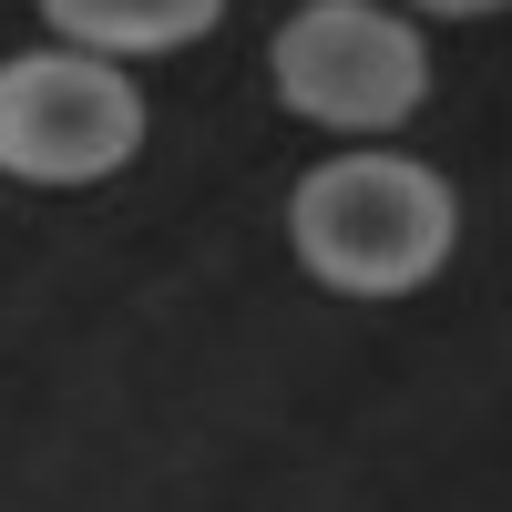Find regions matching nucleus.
I'll use <instances>...</instances> for the list:
<instances>
[{
    "label": "nucleus",
    "instance_id": "obj_5",
    "mask_svg": "<svg viewBox=\"0 0 512 512\" xmlns=\"http://www.w3.org/2000/svg\"><path fill=\"white\" fill-rule=\"evenodd\" d=\"M410 11H441V21H472V11H502V0H410Z\"/></svg>",
    "mask_w": 512,
    "mask_h": 512
},
{
    "label": "nucleus",
    "instance_id": "obj_1",
    "mask_svg": "<svg viewBox=\"0 0 512 512\" xmlns=\"http://www.w3.org/2000/svg\"><path fill=\"white\" fill-rule=\"evenodd\" d=\"M287 236L308 256L318 287H349V297H410L420 277H441V256L461 236V205L431 164L410 154H349V164H318L287 205Z\"/></svg>",
    "mask_w": 512,
    "mask_h": 512
},
{
    "label": "nucleus",
    "instance_id": "obj_2",
    "mask_svg": "<svg viewBox=\"0 0 512 512\" xmlns=\"http://www.w3.org/2000/svg\"><path fill=\"white\" fill-rule=\"evenodd\" d=\"M144 144V93L93 52H21L0 62V175L21 185H93Z\"/></svg>",
    "mask_w": 512,
    "mask_h": 512
},
{
    "label": "nucleus",
    "instance_id": "obj_3",
    "mask_svg": "<svg viewBox=\"0 0 512 512\" xmlns=\"http://www.w3.org/2000/svg\"><path fill=\"white\" fill-rule=\"evenodd\" d=\"M277 93H287V113L338 123V134H390L431 93V52L379 0H308L277 31Z\"/></svg>",
    "mask_w": 512,
    "mask_h": 512
},
{
    "label": "nucleus",
    "instance_id": "obj_4",
    "mask_svg": "<svg viewBox=\"0 0 512 512\" xmlns=\"http://www.w3.org/2000/svg\"><path fill=\"white\" fill-rule=\"evenodd\" d=\"M216 11L226 0H41V21H52L72 52H93V62H113V52H185V41L216 31Z\"/></svg>",
    "mask_w": 512,
    "mask_h": 512
}]
</instances>
